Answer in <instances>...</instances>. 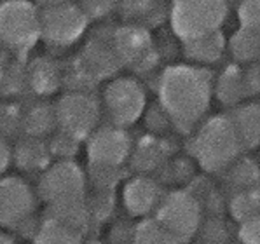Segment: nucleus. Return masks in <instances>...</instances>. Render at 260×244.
I'll return each instance as SVG.
<instances>
[{"instance_id": "44", "label": "nucleus", "mask_w": 260, "mask_h": 244, "mask_svg": "<svg viewBox=\"0 0 260 244\" xmlns=\"http://www.w3.org/2000/svg\"><path fill=\"white\" fill-rule=\"evenodd\" d=\"M7 70H9V53H6V51L0 47V79L6 75Z\"/></svg>"}, {"instance_id": "33", "label": "nucleus", "mask_w": 260, "mask_h": 244, "mask_svg": "<svg viewBox=\"0 0 260 244\" xmlns=\"http://www.w3.org/2000/svg\"><path fill=\"white\" fill-rule=\"evenodd\" d=\"M133 244H178V241L150 215L135 223Z\"/></svg>"}, {"instance_id": "41", "label": "nucleus", "mask_w": 260, "mask_h": 244, "mask_svg": "<svg viewBox=\"0 0 260 244\" xmlns=\"http://www.w3.org/2000/svg\"><path fill=\"white\" fill-rule=\"evenodd\" d=\"M39 225H41V217H39L37 213H34V215H30L28 218L23 220V222H19L11 232H13L16 237L23 239V241H31V239H34V235L37 234Z\"/></svg>"}, {"instance_id": "12", "label": "nucleus", "mask_w": 260, "mask_h": 244, "mask_svg": "<svg viewBox=\"0 0 260 244\" xmlns=\"http://www.w3.org/2000/svg\"><path fill=\"white\" fill-rule=\"evenodd\" d=\"M34 187L19 177L0 178V229L13 230L19 222L37 213Z\"/></svg>"}, {"instance_id": "8", "label": "nucleus", "mask_w": 260, "mask_h": 244, "mask_svg": "<svg viewBox=\"0 0 260 244\" xmlns=\"http://www.w3.org/2000/svg\"><path fill=\"white\" fill-rule=\"evenodd\" d=\"M41 13V41L53 47H69L79 42L89 26V18L75 0L54 6L39 7Z\"/></svg>"}, {"instance_id": "10", "label": "nucleus", "mask_w": 260, "mask_h": 244, "mask_svg": "<svg viewBox=\"0 0 260 244\" xmlns=\"http://www.w3.org/2000/svg\"><path fill=\"white\" fill-rule=\"evenodd\" d=\"M35 194L44 204L86 197V171L75 161H56L39 175Z\"/></svg>"}, {"instance_id": "43", "label": "nucleus", "mask_w": 260, "mask_h": 244, "mask_svg": "<svg viewBox=\"0 0 260 244\" xmlns=\"http://www.w3.org/2000/svg\"><path fill=\"white\" fill-rule=\"evenodd\" d=\"M13 164V147L6 138H0V175H4Z\"/></svg>"}, {"instance_id": "18", "label": "nucleus", "mask_w": 260, "mask_h": 244, "mask_svg": "<svg viewBox=\"0 0 260 244\" xmlns=\"http://www.w3.org/2000/svg\"><path fill=\"white\" fill-rule=\"evenodd\" d=\"M127 23L154 28L168 18L166 0H117V9Z\"/></svg>"}, {"instance_id": "40", "label": "nucleus", "mask_w": 260, "mask_h": 244, "mask_svg": "<svg viewBox=\"0 0 260 244\" xmlns=\"http://www.w3.org/2000/svg\"><path fill=\"white\" fill-rule=\"evenodd\" d=\"M239 244H260V217L241 222L236 230Z\"/></svg>"}, {"instance_id": "15", "label": "nucleus", "mask_w": 260, "mask_h": 244, "mask_svg": "<svg viewBox=\"0 0 260 244\" xmlns=\"http://www.w3.org/2000/svg\"><path fill=\"white\" fill-rule=\"evenodd\" d=\"M77 61L98 84L117 75V72L122 68L112 47L110 31L91 39L82 49V54L77 58Z\"/></svg>"}, {"instance_id": "45", "label": "nucleus", "mask_w": 260, "mask_h": 244, "mask_svg": "<svg viewBox=\"0 0 260 244\" xmlns=\"http://www.w3.org/2000/svg\"><path fill=\"white\" fill-rule=\"evenodd\" d=\"M35 6L39 7H47V6H54V4H61V2H67V0H31Z\"/></svg>"}, {"instance_id": "22", "label": "nucleus", "mask_w": 260, "mask_h": 244, "mask_svg": "<svg viewBox=\"0 0 260 244\" xmlns=\"http://www.w3.org/2000/svg\"><path fill=\"white\" fill-rule=\"evenodd\" d=\"M25 84L37 96H51L61 86V72L51 59H34L25 70Z\"/></svg>"}, {"instance_id": "4", "label": "nucleus", "mask_w": 260, "mask_h": 244, "mask_svg": "<svg viewBox=\"0 0 260 244\" xmlns=\"http://www.w3.org/2000/svg\"><path fill=\"white\" fill-rule=\"evenodd\" d=\"M229 16V0H170L168 18L182 42L222 30Z\"/></svg>"}, {"instance_id": "14", "label": "nucleus", "mask_w": 260, "mask_h": 244, "mask_svg": "<svg viewBox=\"0 0 260 244\" xmlns=\"http://www.w3.org/2000/svg\"><path fill=\"white\" fill-rule=\"evenodd\" d=\"M165 192V187L150 175H135L126 178L122 187L124 210L131 218L150 217Z\"/></svg>"}, {"instance_id": "46", "label": "nucleus", "mask_w": 260, "mask_h": 244, "mask_svg": "<svg viewBox=\"0 0 260 244\" xmlns=\"http://www.w3.org/2000/svg\"><path fill=\"white\" fill-rule=\"evenodd\" d=\"M0 244H18V242H16V239L11 234L0 230Z\"/></svg>"}, {"instance_id": "9", "label": "nucleus", "mask_w": 260, "mask_h": 244, "mask_svg": "<svg viewBox=\"0 0 260 244\" xmlns=\"http://www.w3.org/2000/svg\"><path fill=\"white\" fill-rule=\"evenodd\" d=\"M110 42L122 68H131L135 74L154 70L157 56L149 28L126 23L110 30Z\"/></svg>"}, {"instance_id": "37", "label": "nucleus", "mask_w": 260, "mask_h": 244, "mask_svg": "<svg viewBox=\"0 0 260 244\" xmlns=\"http://www.w3.org/2000/svg\"><path fill=\"white\" fill-rule=\"evenodd\" d=\"M143 115H145L147 129H149L152 134H166L168 131L173 129L170 119H168V115L165 114V110L161 109L159 103H154L149 109H145Z\"/></svg>"}, {"instance_id": "27", "label": "nucleus", "mask_w": 260, "mask_h": 244, "mask_svg": "<svg viewBox=\"0 0 260 244\" xmlns=\"http://www.w3.org/2000/svg\"><path fill=\"white\" fill-rule=\"evenodd\" d=\"M84 235L65 223L56 222L54 218L41 215V225L31 244H82Z\"/></svg>"}, {"instance_id": "48", "label": "nucleus", "mask_w": 260, "mask_h": 244, "mask_svg": "<svg viewBox=\"0 0 260 244\" xmlns=\"http://www.w3.org/2000/svg\"><path fill=\"white\" fill-rule=\"evenodd\" d=\"M187 244H201V242H199V241H194V239H192V241H190V242H187Z\"/></svg>"}, {"instance_id": "6", "label": "nucleus", "mask_w": 260, "mask_h": 244, "mask_svg": "<svg viewBox=\"0 0 260 244\" xmlns=\"http://www.w3.org/2000/svg\"><path fill=\"white\" fill-rule=\"evenodd\" d=\"M102 114V103L94 93L67 91L54 103L56 129L81 143L100 126Z\"/></svg>"}, {"instance_id": "28", "label": "nucleus", "mask_w": 260, "mask_h": 244, "mask_svg": "<svg viewBox=\"0 0 260 244\" xmlns=\"http://www.w3.org/2000/svg\"><path fill=\"white\" fill-rule=\"evenodd\" d=\"M227 49L238 65L257 63L260 54V31L238 28L227 41Z\"/></svg>"}, {"instance_id": "32", "label": "nucleus", "mask_w": 260, "mask_h": 244, "mask_svg": "<svg viewBox=\"0 0 260 244\" xmlns=\"http://www.w3.org/2000/svg\"><path fill=\"white\" fill-rule=\"evenodd\" d=\"M194 239L201 244H236L233 227L223 217L203 218Z\"/></svg>"}, {"instance_id": "11", "label": "nucleus", "mask_w": 260, "mask_h": 244, "mask_svg": "<svg viewBox=\"0 0 260 244\" xmlns=\"http://www.w3.org/2000/svg\"><path fill=\"white\" fill-rule=\"evenodd\" d=\"M133 149V138L127 129L114 124H102L87 136V164L96 166H126Z\"/></svg>"}, {"instance_id": "25", "label": "nucleus", "mask_w": 260, "mask_h": 244, "mask_svg": "<svg viewBox=\"0 0 260 244\" xmlns=\"http://www.w3.org/2000/svg\"><path fill=\"white\" fill-rule=\"evenodd\" d=\"M213 96L223 107L239 105L248 98L245 89V81H243V68L236 65L225 66V70L218 75L217 82H213Z\"/></svg>"}, {"instance_id": "39", "label": "nucleus", "mask_w": 260, "mask_h": 244, "mask_svg": "<svg viewBox=\"0 0 260 244\" xmlns=\"http://www.w3.org/2000/svg\"><path fill=\"white\" fill-rule=\"evenodd\" d=\"M135 222L131 220H117L110 227L107 235V244H133Z\"/></svg>"}, {"instance_id": "36", "label": "nucleus", "mask_w": 260, "mask_h": 244, "mask_svg": "<svg viewBox=\"0 0 260 244\" xmlns=\"http://www.w3.org/2000/svg\"><path fill=\"white\" fill-rule=\"evenodd\" d=\"M239 28L260 31V0H241L238 6Z\"/></svg>"}, {"instance_id": "31", "label": "nucleus", "mask_w": 260, "mask_h": 244, "mask_svg": "<svg viewBox=\"0 0 260 244\" xmlns=\"http://www.w3.org/2000/svg\"><path fill=\"white\" fill-rule=\"evenodd\" d=\"M227 211L236 223L246 222L260 215V190L258 187L236 192L227 197Z\"/></svg>"}, {"instance_id": "47", "label": "nucleus", "mask_w": 260, "mask_h": 244, "mask_svg": "<svg viewBox=\"0 0 260 244\" xmlns=\"http://www.w3.org/2000/svg\"><path fill=\"white\" fill-rule=\"evenodd\" d=\"M82 244H105V242H102L100 239H96V237H86Z\"/></svg>"}, {"instance_id": "26", "label": "nucleus", "mask_w": 260, "mask_h": 244, "mask_svg": "<svg viewBox=\"0 0 260 244\" xmlns=\"http://www.w3.org/2000/svg\"><path fill=\"white\" fill-rule=\"evenodd\" d=\"M86 206L89 213V235L87 237H94L115 217L117 195L115 192L93 190V194H86Z\"/></svg>"}, {"instance_id": "5", "label": "nucleus", "mask_w": 260, "mask_h": 244, "mask_svg": "<svg viewBox=\"0 0 260 244\" xmlns=\"http://www.w3.org/2000/svg\"><path fill=\"white\" fill-rule=\"evenodd\" d=\"M152 217L177 239L178 244H187L196 237L205 215L194 195L185 187H180L162 194Z\"/></svg>"}, {"instance_id": "42", "label": "nucleus", "mask_w": 260, "mask_h": 244, "mask_svg": "<svg viewBox=\"0 0 260 244\" xmlns=\"http://www.w3.org/2000/svg\"><path fill=\"white\" fill-rule=\"evenodd\" d=\"M243 81L248 98H257L260 91V72L257 63H250L246 68H243Z\"/></svg>"}, {"instance_id": "23", "label": "nucleus", "mask_w": 260, "mask_h": 244, "mask_svg": "<svg viewBox=\"0 0 260 244\" xmlns=\"http://www.w3.org/2000/svg\"><path fill=\"white\" fill-rule=\"evenodd\" d=\"M42 215L72 227L74 230L81 232L84 237L89 235V213H87L86 197L46 204V210L42 211Z\"/></svg>"}, {"instance_id": "2", "label": "nucleus", "mask_w": 260, "mask_h": 244, "mask_svg": "<svg viewBox=\"0 0 260 244\" xmlns=\"http://www.w3.org/2000/svg\"><path fill=\"white\" fill-rule=\"evenodd\" d=\"M190 134L187 152L208 175H220L245 154L227 114L211 115Z\"/></svg>"}, {"instance_id": "30", "label": "nucleus", "mask_w": 260, "mask_h": 244, "mask_svg": "<svg viewBox=\"0 0 260 244\" xmlns=\"http://www.w3.org/2000/svg\"><path fill=\"white\" fill-rule=\"evenodd\" d=\"M131 171L126 166H96V164H87L86 180L93 190L98 192H115L126 178H129Z\"/></svg>"}, {"instance_id": "24", "label": "nucleus", "mask_w": 260, "mask_h": 244, "mask_svg": "<svg viewBox=\"0 0 260 244\" xmlns=\"http://www.w3.org/2000/svg\"><path fill=\"white\" fill-rule=\"evenodd\" d=\"M19 129L25 136L34 138H49L56 131L54 105L47 101H37L21 110Z\"/></svg>"}, {"instance_id": "21", "label": "nucleus", "mask_w": 260, "mask_h": 244, "mask_svg": "<svg viewBox=\"0 0 260 244\" xmlns=\"http://www.w3.org/2000/svg\"><path fill=\"white\" fill-rule=\"evenodd\" d=\"M185 189L190 192L199 202L203 210V215L206 217H223L227 211V197L223 190L217 187L213 180H210L206 175L192 177V180L185 185Z\"/></svg>"}, {"instance_id": "20", "label": "nucleus", "mask_w": 260, "mask_h": 244, "mask_svg": "<svg viewBox=\"0 0 260 244\" xmlns=\"http://www.w3.org/2000/svg\"><path fill=\"white\" fill-rule=\"evenodd\" d=\"M222 190L225 194V197L236 194V192L258 187V164L250 155H239L231 166H227L222 171Z\"/></svg>"}, {"instance_id": "17", "label": "nucleus", "mask_w": 260, "mask_h": 244, "mask_svg": "<svg viewBox=\"0 0 260 244\" xmlns=\"http://www.w3.org/2000/svg\"><path fill=\"white\" fill-rule=\"evenodd\" d=\"M243 152H251L260 145V105L258 101L239 103L227 112Z\"/></svg>"}, {"instance_id": "38", "label": "nucleus", "mask_w": 260, "mask_h": 244, "mask_svg": "<svg viewBox=\"0 0 260 244\" xmlns=\"http://www.w3.org/2000/svg\"><path fill=\"white\" fill-rule=\"evenodd\" d=\"M82 13L91 19H103L117 9V0H75Z\"/></svg>"}, {"instance_id": "1", "label": "nucleus", "mask_w": 260, "mask_h": 244, "mask_svg": "<svg viewBox=\"0 0 260 244\" xmlns=\"http://www.w3.org/2000/svg\"><path fill=\"white\" fill-rule=\"evenodd\" d=\"M213 75L205 66L171 65L157 79V103L180 134H190L210 110Z\"/></svg>"}, {"instance_id": "16", "label": "nucleus", "mask_w": 260, "mask_h": 244, "mask_svg": "<svg viewBox=\"0 0 260 244\" xmlns=\"http://www.w3.org/2000/svg\"><path fill=\"white\" fill-rule=\"evenodd\" d=\"M51 162L46 138L23 136L13 147V164L26 175H41Z\"/></svg>"}, {"instance_id": "35", "label": "nucleus", "mask_w": 260, "mask_h": 244, "mask_svg": "<svg viewBox=\"0 0 260 244\" xmlns=\"http://www.w3.org/2000/svg\"><path fill=\"white\" fill-rule=\"evenodd\" d=\"M21 124V109L11 103H0V138H11L19 129Z\"/></svg>"}, {"instance_id": "19", "label": "nucleus", "mask_w": 260, "mask_h": 244, "mask_svg": "<svg viewBox=\"0 0 260 244\" xmlns=\"http://www.w3.org/2000/svg\"><path fill=\"white\" fill-rule=\"evenodd\" d=\"M227 49V39L222 33V30L213 33L203 35V37L192 39V41L182 42V51L185 58L190 63L201 65H213L222 59L223 53Z\"/></svg>"}, {"instance_id": "7", "label": "nucleus", "mask_w": 260, "mask_h": 244, "mask_svg": "<svg viewBox=\"0 0 260 244\" xmlns=\"http://www.w3.org/2000/svg\"><path fill=\"white\" fill-rule=\"evenodd\" d=\"M100 103L107 122L127 129L143 117L147 109V91L135 77H117L107 84Z\"/></svg>"}, {"instance_id": "13", "label": "nucleus", "mask_w": 260, "mask_h": 244, "mask_svg": "<svg viewBox=\"0 0 260 244\" xmlns=\"http://www.w3.org/2000/svg\"><path fill=\"white\" fill-rule=\"evenodd\" d=\"M178 147L171 138L161 134H142L133 142L127 169L135 175H154L168 159L177 154Z\"/></svg>"}, {"instance_id": "3", "label": "nucleus", "mask_w": 260, "mask_h": 244, "mask_svg": "<svg viewBox=\"0 0 260 244\" xmlns=\"http://www.w3.org/2000/svg\"><path fill=\"white\" fill-rule=\"evenodd\" d=\"M41 42V13L31 0L0 2V47L25 58Z\"/></svg>"}, {"instance_id": "34", "label": "nucleus", "mask_w": 260, "mask_h": 244, "mask_svg": "<svg viewBox=\"0 0 260 244\" xmlns=\"http://www.w3.org/2000/svg\"><path fill=\"white\" fill-rule=\"evenodd\" d=\"M46 142L51 157L58 159V161H74V157L79 154V149H81V142H77L72 136L65 134L63 131L58 129Z\"/></svg>"}, {"instance_id": "29", "label": "nucleus", "mask_w": 260, "mask_h": 244, "mask_svg": "<svg viewBox=\"0 0 260 244\" xmlns=\"http://www.w3.org/2000/svg\"><path fill=\"white\" fill-rule=\"evenodd\" d=\"M150 177H154L165 189L173 185L185 187L192 180V177H196V164L192 162L190 157H182V155L180 157H170Z\"/></svg>"}]
</instances>
